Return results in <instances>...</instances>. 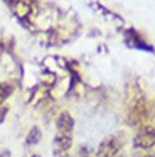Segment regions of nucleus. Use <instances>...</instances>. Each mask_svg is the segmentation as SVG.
Here are the masks:
<instances>
[{
    "label": "nucleus",
    "instance_id": "1",
    "mask_svg": "<svg viewBox=\"0 0 155 157\" xmlns=\"http://www.w3.org/2000/svg\"><path fill=\"white\" fill-rule=\"evenodd\" d=\"M127 102H128V123L131 125H139L148 118L149 107L144 92L136 84L127 86Z\"/></svg>",
    "mask_w": 155,
    "mask_h": 157
},
{
    "label": "nucleus",
    "instance_id": "2",
    "mask_svg": "<svg viewBox=\"0 0 155 157\" xmlns=\"http://www.w3.org/2000/svg\"><path fill=\"white\" fill-rule=\"evenodd\" d=\"M134 147L141 150H149L155 146V127L152 125H141L134 136Z\"/></svg>",
    "mask_w": 155,
    "mask_h": 157
},
{
    "label": "nucleus",
    "instance_id": "3",
    "mask_svg": "<svg viewBox=\"0 0 155 157\" xmlns=\"http://www.w3.org/2000/svg\"><path fill=\"white\" fill-rule=\"evenodd\" d=\"M124 146V141L118 134L108 136L103 138L101 144H99L98 150H96V157H115L118 153L121 151Z\"/></svg>",
    "mask_w": 155,
    "mask_h": 157
},
{
    "label": "nucleus",
    "instance_id": "4",
    "mask_svg": "<svg viewBox=\"0 0 155 157\" xmlns=\"http://www.w3.org/2000/svg\"><path fill=\"white\" fill-rule=\"evenodd\" d=\"M72 143H73V140H72L71 134L57 133L55 140H53V151H55L56 156L63 154L72 147Z\"/></svg>",
    "mask_w": 155,
    "mask_h": 157
},
{
    "label": "nucleus",
    "instance_id": "5",
    "mask_svg": "<svg viewBox=\"0 0 155 157\" xmlns=\"http://www.w3.org/2000/svg\"><path fill=\"white\" fill-rule=\"evenodd\" d=\"M75 127V120L68 111H62L56 118V128L59 130V133L71 134Z\"/></svg>",
    "mask_w": 155,
    "mask_h": 157
},
{
    "label": "nucleus",
    "instance_id": "6",
    "mask_svg": "<svg viewBox=\"0 0 155 157\" xmlns=\"http://www.w3.org/2000/svg\"><path fill=\"white\" fill-rule=\"evenodd\" d=\"M40 140H42V131H40L39 127L35 125V127L30 128V131H29L28 136H26V144H28V146H35V144H38Z\"/></svg>",
    "mask_w": 155,
    "mask_h": 157
},
{
    "label": "nucleus",
    "instance_id": "7",
    "mask_svg": "<svg viewBox=\"0 0 155 157\" xmlns=\"http://www.w3.org/2000/svg\"><path fill=\"white\" fill-rule=\"evenodd\" d=\"M13 85L9 82H0V104H3L12 94H13Z\"/></svg>",
    "mask_w": 155,
    "mask_h": 157
},
{
    "label": "nucleus",
    "instance_id": "8",
    "mask_svg": "<svg viewBox=\"0 0 155 157\" xmlns=\"http://www.w3.org/2000/svg\"><path fill=\"white\" fill-rule=\"evenodd\" d=\"M7 111H9L7 107L0 105V123H3V121H5V117H6V114H7Z\"/></svg>",
    "mask_w": 155,
    "mask_h": 157
},
{
    "label": "nucleus",
    "instance_id": "9",
    "mask_svg": "<svg viewBox=\"0 0 155 157\" xmlns=\"http://www.w3.org/2000/svg\"><path fill=\"white\" fill-rule=\"evenodd\" d=\"M5 2L7 3V5L12 6V7H16V6L19 5L20 2H23V0H5Z\"/></svg>",
    "mask_w": 155,
    "mask_h": 157
},
{
    "label": "nucleus",
    "instance_id": "10",
    "mask_svg": "<svg viewBox=\"0 0 155 157\" xmlns=\"http://www.w3.org/2000/svg\"><path fill=\"white\" fill-rule=\"evenodd\" d=\"M0 157H12V153L9 150H3V151H0Z\"/></svg>",
    "mask_w": 155,
    "mask_h": 157
},
{
    "label": "nucleus",
    "instance_id": "11",
    "mask_svg": "<svg viewBox=\"0 0 155 157\" xmlns=\"http://www.w3.org/2000/svg\"><path fill=\"white\" fill-rule=\"evenodd\" d=\"M146 157H155V154H148Z\"/></svg>",
    "mask_w": 155,
    "mask_h": 157
},
{
    "label": "nucleus",
    "instance_id": "12",
    "mask_svg": "<svg viewBox=\"0 0 155 157\" xmlns=\"http://www.w3.org/2000/svg\"><path fill=\"white\" fill-rule=\"evenodd\" d=\"M32 157H40V156H38V154H33V156Z\"/></svg>",
    "mask_w": 155,
    "mask_h": 157
},
{
    "label": "nucleus",
    "instance_id": "13",
    "mask_svg": "<svg viewBox=\"0 0 155 157\" xmlns=\"http://www.w3.org/2000/svg\"><path fill=\"white\" fill-rule=\"evenodd\" d=\"M62 157H69V156H66V154H63V156H62Z\"/></svg>",
    "mask_w": 155,
    "mask_h": 157
}]
</instances>
